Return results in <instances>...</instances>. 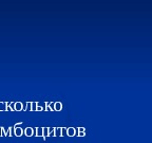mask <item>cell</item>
Masks as SVG:
<instances>
[{
    "instance_id": "5b68a950",
    "label": "cell",
    "mask_w": 152,
    "mask_h": 143,
    "mask_svg": "<svg viewBox=\"0 0 152 143\" xmlns=\"http://www.w3.org/2000/svg\"><path fill=\"white\" fill-rule=\"evenodd\" d=\"M55 110H61V104L60 103H56L55 104Z\"/></svg>"
},
{
    "instance_id": "ba28073f",
    "label": "cell",
    "mask_w": 152,
    "mask_h": 143,
    "mask_svg": "<svg viewBox=\"0 0 152 143\" xmlns=\"http://www.w3.org/2000/svg\"><path fill=\"white\" fill-rule=\"evenodd\" d=\"M0 110H4L3 109V104H0Z\"/></svg>"
},
{
    "instance_id": "8992f818",
    "label": "cell",
    "mask_w": 152,
    "mask_h": 143,
    "mask_svg": "<svg viewBox=\"0 0 152 143\" xmlns=\"http://www.w3.org/2000/svg\"><path fill=\"white\" fill-rule=\"evenodd\" d=\"M21 108H22L21 103H17L16 106H15V109H16V110H21Z\"/></svg>"
},
{
    "instance_id": "7a4b0ae2",
    "label": "cell",
    "mask_w": 152,
    "mask_h": 143,
    "mask_svg": "<svg viewBox=\"0 0 152 143\" xmlns=\"http://www.w3.org/2000/svg\"><path fill=\"white\" fill-rule=\"evenodd\" d=\"M24 133H26V136H28V137L33 136V133H34V129L32 128V127H26V130H24Z\"/></svg>"
},
{
    "instance_id": "6da1fadb",
    "label": "cell",
    "mask_w": 152,
    "mask_h": 143,
    "mask_svg": "<svg viewBox=\"0 0 152 143\" xmlns=\"http://www.w3.org/2000/svg\"><path fill=\"white\" fill-rule=\"evenodd\" d=\"M66 135L70 137H73L76 135V129L74 127H69V128H66Z\"/></svg>"
},
{
    "instance_id": "3957f363",
    "label": "cell",
    "mask_w": 152,
    "mask_h": 143,
    "mask_svg": "<svg viewBox=\"0 0 152 143\" xmlns=\"http://www.w3.org/2000/svg\"><path fill=\"white\" fill-rule=\"evenodd\" d=\"M22 133H23V131H22V129L20 128V127L16 126V128H15V135H16V136H18V137H20V136H22Z\"/></svg>"
},
{
    "instance_id": "277c9868",
    "label": "cell",
    "mask_w": 152,
    "mask_h": 143,
    "mask_svg": "<svg viewBox=\"0 0 152 143\" xmlns=\"http://www.w3.org/2000/svg\"><path fill=\"white\" fill-rule=\"evenodd\" d=\"M36 130H37V133H36V135H37V136H42V133H43V128H42V127H37V128H36Z\"/></svg>"
},
{
    "instance_id": "52a82bcc",
    "label": "cell",
    "mask_w": 152,
    "mask_h": 143,
    "mask_svg": "<svg viewBox=\"0 0 152 143\" xmlns=\"http://www.w3.org/2000/svg\"><path fill=\"white\" fill-rule=\"evenodd\" d=\"M60 129H61V131H62L61 136H64V135H66V128H60Z\"/></svg>"
}]
</instances>
